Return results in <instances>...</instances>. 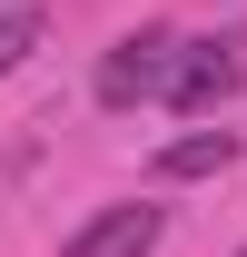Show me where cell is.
<instances>
[{
  "instance_id": "6da1fadb",
  "label": "cell",
  "mask_w": 247,
  "mask_h": 257,
  "mask_svg": "<svg viewBox=\"0 0 247 257\" xmlns=\"http://www.w3.org/2000/svg\"><path fill=\"white\" fill-rule=\"evenodd\" d=\"M247 89V30H217V40H178V69H168V109L208 119L217 99Z\"/></svg>"
},
{
  "instance_id": "7a4b0ae2",
  "label": "cell",
  "mask_w": 247,
  "mask_h": 257,
  "mask_svg": "<svg viewBox=\"0 0 247 257\" xmlns=\"http://www.w3.org/2000/svg\"><path fill=\"white\" fill-rule=\"evenodd\" d=\"M168 69H178V30H129L99 60V99L109 109H149V99H168Z\"/></svg>"
},
{
  "instance_id": "3957f363",
  "label": "cell",
  "mask_w": 247,
  "mask_h": 257,
  "mask_svg": "<svg viewBox=\"0 0 247 257\" xmlns=\"http://www.w3.org/2000/svg\"><path fill=\"white\" fill-rule=\"evenodd\" d=\"M158 237H168V218H158L149 198H139V208H99V218L79 227V237H69L60 257H149Z\"/></svg>"
},
{
  "instance_id": "277c9868",
  "label": "cell",
  "mask_w": 247,
  "mask_h": 257,
  "mask_svg": "<svg viewBox=\"0 0 247 257\" xmlns=\"http://www.w3.org/2000/svg\"><path fill=\"white\" fill-rule=\"evenodd\" d=\"M227 159H237V139H227V128H188V139L158 149V178H217Z\"/></svg>"
},
{
  "instance_id": "5b68a950",
  "label": "cell",
  "mask_w": 247,
  "mask_h": 257,
  "mask_svg": "<svg viewBox=\"0 0 247 257\" xmlns=\"http://www.w3.org/2000/svg\"><path fill=\"white\" fill-rule=\"evenodd\" d=\"M30 50H40V10H0V79L30 60Z\"/></svg>"
},
{
  "instance_id": "8992f818",
  "label": "cell",
  "mask_w": 247,
  "mask_h": 257,
  "mask_svg": "<svg viewBox=\"0 0 247 257\" xmlns=\"http://www.w3.org/2000/svg\"><path fill=\"white\" fill-rule=\"evenodd\" d=\"M237 257H247V247H237Z\"/></svg>"
}]
</instances>
